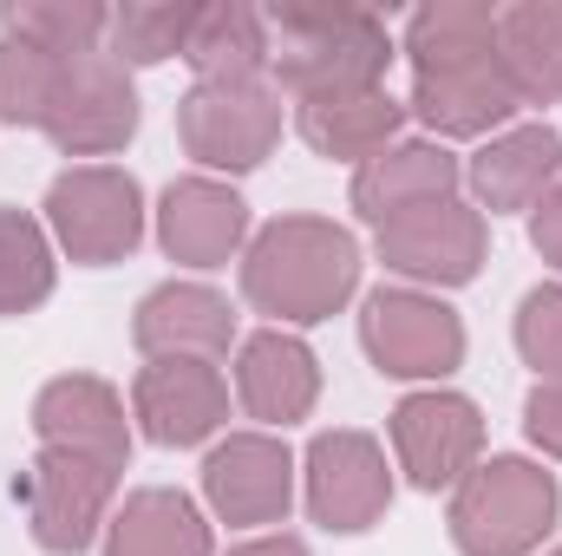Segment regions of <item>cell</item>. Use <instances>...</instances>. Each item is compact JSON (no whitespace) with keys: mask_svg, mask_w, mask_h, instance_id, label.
<instances>
[{"mask_svg":"<svg viewBox=\"0 0 562 556\" xmlns=\"http://www.w3.org/2000/svg\"><path fill=\"white\" fill-rule=\"evenodd\" d=\"M105 556H210V524L183 491H132L105 524Z\"/></svg>","mask_w":562,"mask_h":556,"instance_id":"cell-24","label":"cell"},{"mask_svg":"<svg viewBox=\"0 0 562 556\" xmlns=\"http://www.w3.org/2000/svg\"><path fill=\"white\" fill-rule=\"evenodd\" d=\"M393 452H400V471H406L419 491L464 485V471H471L477 452H484V413H477L464 393H445V387L406 393V400L393 407Z\"/></svg>","mask_w":562,"mask_h":556,"instance_id":"cell-9","label":"cell"},{"mask_svg":"<svg viewBox=\"0 0 562 556\" xmlns=\"http://www.w3.org/2000/svg\"><path fill=\"white\" fill-rule=\"evenodd\" d=\"M524 432H530L550 458H562V380H537V387H530V400H524Z\"/></svg>","mask_w":562,"mask_h":556,"instance_id":"cell-31","label":"cell"},{"mask_svg":"<svg viewBox=\"0 0 562 556\" xmlns=\"http://www.w3.org/2000/svg\"><path fill=\"white\" fill-rule=\"evenodd\" d=\"M517 347H524V360L543 380H562V281L524 294V308H517Z\"/></svg>","mask_w":562,"mask_h":556,"instance_id":"cell-30","label":"cell"},{"mask_svg":"<svg viewBox=\"0 0 562 556\" xmlns=\"http://www.w3.org/2000/svg\"><path fill=\"white\" fill-rule=\"evenodd\" d=\"M236 393H243L249 419H262V425H294V419H307L314 400H321L314 347H307L301 334H288V327L249 334L243 354H236Z\"/></svg>","mask_w":562,"mask_h":556,"instance_id":"cell-20","label":"cell"},{"mask_svg":"<svg viewBox=\"0 0 562 556\" xmlns=\"http://www.w3.org/2000/svg\"><path fill=\"white\" fill-rule=\"evenodd\" d=\"M46 138L59 144L66 157H105L138 132V92H132V73L112 59V53H92V59H72L66 79H59V99L40 125Z\"/></svg>","mask_w":562,"mask_h":556,"instance_id":"cell-10","label":"cell"},{"mask_svg":"<svg viewBox=\"0 0 562 556\" xmlns=\"http://www.w3.org/2000/svg\"><path fill=\"white\" fill-rule=\"evenodd\" d=\"M177 138L210 170H256L281 138V86L269 79L190 86L177 99Z\"/></svg>","mask_w":562,"mask_h":556,"instance_id":"cell-5","label":"cell"},{"mask_svg":"<svg viewBox=\"0 0 562 556\" xmlns=\"http://www.w3.org/2000/svg\"><path fill=\"white\" fill-rule=\"evenodd\" d=\"M249 236V203L216 177H177L157 203V243L170 263L223 269Z\"/></svg>","mask_w":562,"mask_h":556,"instance_id":"cell-15","label":"cell"},{"mask_svg":"<svg viewBox=\"0 0 562 556\" xmlns=\"http://www.w3.org/2000/svg\"><path fill=\"white\" fill-rule=\"evenodd\" d=\"M530 243H537V256L543 263H557L562 269V177L550 184V197L537 203V216H530Z\"/></svg>","mask_w":562,"mask_h":556,"instance_id":"cell-32","label":"cell"},{"mask_svg":"<svg viewBox=\"0 0 562 556\" xmlns=\"http://www.w3.org/2000/svg\"><path fill=\"white\" fill-rule=\"evenodd\" d=\"M33 432H40V445L99 458V465H112V471H125V458H132L125 400H119L105 380H92V374H59V380H46L40 400H33Z\"/></svg>","mask_w":562,"mask_h":556,"instance_id":"cell-14","label":"cell"},{"mask_svg":"<svg viewBox=\"0 0 562 556\" xmlns=\"http://www.w3.org/2000/svg\"><path fill=\"white\" fill-rule=\"evenodd\" d=\"M190 20L196 7H170V0H132L112 13L105 26V53L119 66H157V59H183V40H190Z\"/></svg>","mask_w":562,"mask_h":556,"instance_id":"cell-28","label":"cell"},{"mask_svg":"<svg viewBox=\"0 0 562 556\" xmlns=\"http://www.w3.org/2000/svg\"><path fill=\"white\" fill-rule=\"evenodd\" d=\"M406 125V105L380 86V92H347V99H307L294 105V132L314 144L321 157H340V164H367L380 157L386 144L400 138Z\"/></svg>","mask_w":562,"mask_h":556,"instance_id":"cell-21","label":"cell"},{"mask_svg":"<svg viewBox=\"0 0 562 556\" xmlns=\"http://www.w3.org/2000/svg\"><path fill=\"white\" fill-rule=\"evenodd\" d=\"M360 288V243L327 216H276L243 256V294L288 327H314Z\"/></svg>","mask_w":562,"mask_h":556,"instance_id":"cell-2","label":"cell"},{"mask_svg":"<svg viewBox=\"0 0 562 556\" xmlns=\"http://www.w3.org/2000/svg\"><path fill=\"white\" fill-rule=\"evenodd\" d=\"M557 478L530 458L471 465L451 498V544L464 556H530L557 524Z\"/></svg>","mask_w":562,"mask_h":556,"instance_id":"cell-3","label":"cell"},{"mask_svg":"<svg viewBox=\"0 0 562 556\" xmlns=\"http://www.w3.org/2000/svg\"><path fill=\"white\" fill-rule=\"evenodd\" d=\"M517 105H524V99L510 92V79H504V66H497V53H491V59H471V66L419 73L406 112L419 119L425 132H438V138H484V132L510 125Z\"/></svg>","mask_w":562,"mask_h":556,"instance_id":"cell-19","label":"cell"},{"mask_svg":"<svg viewBox=\"0 0 562 556\" xmlns=\"http://www.w3.org/2000/svg\"><path fill=\"white\" fill-rule=\"evenodd\" d=\"M53 294V243L26 210L0 203V314H33Z\"/></svg>","mask_w":562,"mask_h":556,"instance_id":"cell-27","label":"cell"},{"mask_svg":"<svg viewBox=\"0 0 562 556\" xmlns=\"http://www.w3.org/2000/svg\"><path fill=\"white\" fill-rule=\"evenodd\" d=\"M393 504V471H386V452L373 432H353V425H334L307 445V511L321 531H373Z\"/></svg>","mask_w":562,"mask_h":556,"instance_id":"cell-7","label":"cell"},{"mask_svg":"<svg viewBox=\"0 0 562 556\" xmlns=\"http://www.w3.org/2000/svg\"><path fill=\"white\" fill-rule=\"evenodd\" d=\"M46 230L86 269L125 263L144 243V190L119 164H72L46 190Z\"/></svg>","mask_w":562,"mask_h":556,"instance_id":"cell-4","label":"cell"},{"mask_svg":"<svg viewBox=\"0 0 562 556\" xmlns=\"http://www.w3.org/2000/svg\"><path fill=\"white\" fill-rule=\"evenodd\" d=\"M360 341L393 380H445L464 360V321L419 288H373L360 308Z\"/></svg>","mask_w":562,"mask_h":556,"instance_id":"cell-6","label":"cell"},{"mask_svg":"<svg viewBox=\"0 0 562 556\" xmlns=\"http://www.w3.org/2000/svg\"><path fill=\"white\" fill-rule=\"evenodd\" d=\"M132 341L150 360H223L236 341V314L203 281H164L138 301Z\"/></svg>","mask_w":562,"mask_h":556,"instance_id":"cell-16","label":"cell"},{"mask_svg":"<svg viewBox=\"0 0 562 556\" xmlns=\"http://www.w3.org/2000/svg\"><path fill=\"white\" fill-rule=\"evenodd\" d=\"M458 184H464V164L445 144L406 138V144H386L380 157H367L353 170V210L367 223H393V216L425 210V203H451Z\"/></svg>","mask_w":562,"mask_h":556,"instance_id":"cell-17","label":"cell"},{"mask_svg":"<svg viewBox=\"0 0 562 556\" xmlns=\"http://www.w3.org/2000/svg\"><path fill=\"white\" fill-rule=\"evenodd\" d=\"M203 498L223 524H281L294 504V458L269 432H229L203 458Z\"/></svg>","mask_w":562,"mask_h":556,"instance_id":"cell-12","label":"cell"},{"mask_svg":"<svg viewBox=\"0 0 562 556\" xmlns=\"http://www.w3.org/2000/svg\"><path fill=\"white\" fill-rule=\"evenodd\" d=\"M112 491H119V471H112V465L40 445V458H33V471H26V518H33V544H40V551H53V556H79L92 537H99Z\"/></svg>","mask_w":562,"mask_h":556,"instance_id":"cell-8","label":"cell"},{"mask_svg":"<svg viewBox=\"0 0 562 556\" xmlns=\"http://www.w3.org/2000/svg\"><path fill=\"white\" fill-rule=\"evenodd\" d=\"M0 26L13 33V40H26V46H40L46 59H92V53H105V26H112V13L105 7H92V0H13L7 13H0Z\"/></svg>","mask_w":562,"mask_h":556,"instance_id":"cell-26","label":"cell"},{"mask_svg":"<svg viewBox=\"0 0 562 556\" xmlns=\"http://www.w3.org/2000/svg\"><path fill=\"white\" fill-rule=\"evenodd\" d=\"M406 53L413 73H445V66H471L497 53V13L484 0H438L419 7L406 26Z\"/></svg>","mask_w":562,"mask_h":556,"instance_id":"cell-25","label":"cell"},{"mask_svg":"<svg viewBox=\"0 0 562 556\" xmlns=\"http://www.w3.org/2000/svg\"><path fill=\"white\" fill-rule=\"evenodd\" d=\"M183 59H190V73H196V86L262 79V66L276 59V46H269V26H262V7H243V0L196 7V20H190V40H183Z\"/></svg>","mask_w":562,"mask_h":556,"instance_id":"cell-23","label":"cell"},{"mask_svg":"<svg viewBox=\"0 0 562 556\" xmlns=\"http://www.w3.org/2000/svg\"><path fill=\"white\" fill-rule=\"evenodd\" d=\"M132 413L157 445H203L229 419V387L216 360H144L132 380Z\"/></svg>","mask_w":562,"mask_h":556,"instance_id":"cell-13","label":"cell"},{"mask_svg":"<svg viewBox=\"0 0 562 556\" xmlns=\"http://www.w3.org/2000/svg\"><path fill=\"white\" fill-rule=\"evenodd\" d=\"M59 79H66V59H46L40 46L0 33V119L7 125H46Z\"/></svg>","mask_w":562,"mask_h":556,"instance_id":"cell-29","label":"cell"},{"mask_svg":"<svg viewBox=\"0 0 562 556\" xmlns=\"http://www.w3.org/2000/svg\"><path fill=\"white\" fill-rule=\"evenodd\" d=\"M497 66L524 105L562 99V0H524L497 13Z\"/></svg>","mask_w":562,"mask_h":556,"instance_id":"cell-22","label":"cell"},{"mask_svg":"<svg viewBox=\"0 0 562 556\" xmlns=\"http://www.w3.org/2000/svg\"><path fill=\"white\" fill-rule=\"evenodd\" d=\"M484 216L471 203H425L406 210L393 223H380V263L400 269L406 281H438V288H458L484 269Z\"/></svg>","mask_w":562,"mask_h":556,"instance_id":"cell-11","label":"cell"},{"mask_svg":"<svg viewBox=\"0 0 562 556\" xmlns=\"http://www.w3.org/2000/svg\"><path fill=\"white\" fill-rule=\"evenodd\" d=\"M550 556H562V551H550Z\"/></svg>","mask_w":562,"mask_h":556,"instance_id":"cell-34","label":"cell"},{"mask_svg":"<svg viewBox=\"0 0 562 556\" xmlns=\"http://www.w3.org/2000/svg\"><path fill=\"white\" fill-rule=\"evenodd\" d=\"M262 26H269V46H276L269 66H276L281 92H294V105L347 99V92H380V79L393 66V33L367 7L276 0L262 13Z\"/></svg>","mask_w":562,"mask_h":556,"instance_id":"cell-1","label":"cell"},{"mask_svg":"<svg viewBox=\"0 0 562 556\" xmlns=\"http://www.w3.org/2000/svg\"><path fill=\"white\" fill-rule=\"evenodd\" d=\"M229 556H307V544L301 537H256V544H243V551Z\"/></svg>","mask_w":562,"mask_h":556,"instance_id":"cell-33","label":"cell"},{"mask_svg":"<svg viewBox=\"0 0 562 556\" xmlns=\"http://www.w3.org/2000/svg\"><path fill=\"white\" fill-rule=\"evenodd\" d=\"M562 177V132L557 125H510L497 138L477 144V157L464 164V184L477 190V203L491 216L504 210H537Z\"/></svg>","mask_w":562,"mask_h":556,"instance_id":"cell-18","label":"cell"}]
</instances>
